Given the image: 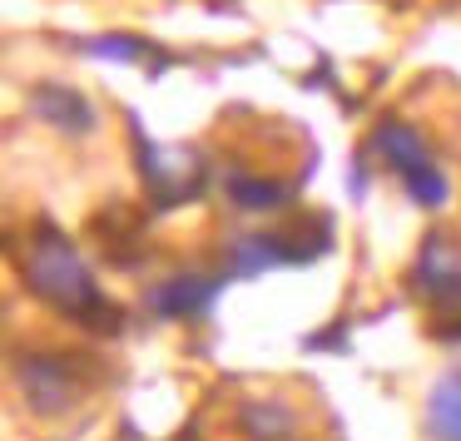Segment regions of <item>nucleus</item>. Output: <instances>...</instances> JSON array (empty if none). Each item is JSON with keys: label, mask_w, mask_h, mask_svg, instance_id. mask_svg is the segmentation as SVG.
<instances>
[{"label": "nucleus", "mask_w": 461, "mask_h": 441, "mask_svg": "<svg viewBox=\"0 0 461 441\" xmlns=\"http://www.w3.org/2000/svg\"><path fill=\"white\" fill-rule=\"evenodd\" d=\"M21 273H25V288H31L35 298H45L50 308L70 312V318H90V328H100L95 318H114V308L100 302L95 273L85 268L75 243L60 238V233H50V229L35 233L25 258H21Z\"/></svg>", "instance_id": "obj_1"}, {"label": "nucleus", "mask_w": 461, "mask_h": 441, "mask_svg": "<svg viewBox=\"0 0 461 441\" xmlns=\"http://www.w3.org/2000/svg\"><path fill=\"white\" fill-rule=\"evenodd\" d=\"M140 174H144V184H149L154 203H159V209H174V203L199 194L203 164L194 159L189 149H159V144L140 140Z\"/></svg>", "instance_id": "obj_2"}, {"label": "nucleus", "mask_w": 461, "mask_h": 441, "mask_svg": "<svg viewBox=\"0 0 461 441\" xmlns=\"http://www.w3.org/2000/svg\"><path fill=\"white\" fill-rule=\"evenodd\" d=\"M15 382H21V392H25L35 417H60V411L80 397V382H75V372L65 357H21Z\"/></svg>", "instance_id": "obj_3"}, {"label": "nucleus", "mask_w": 461, "mask_h": 441, "mask_svg": "<svg viewBox=\"0 0 461 441\" xmlns=\"http://www.w3.org/2000/svg\"><path fill=\"white\" fill-rule=\"evenodd\" d=\"M25 104H31V114H35L41 124H50V130L70 134V140H85V134L95 130V104L85 100L75 85L41 80L31 94H25Z\"/></svg>", "instance_id": "obj_4"}, {"label": "nucleus", "mask_w": 461, "mask_h": 441, "mask_svg": "<svg viewBox=\"0 0 461 441\" xmlns=\"http://www.w3.org/2000/svg\"><path fill=\"white\" fill-rule=\"evenodd\" d=\"M417 288L431 302L461 298V243H451L447 233H427L417 253Z\"/></svg>", "instance_id": "obj_5"}, {"label": "nucleus", "mask_w": 461, "mask_h": 441, "mask_svg": "<svg viewBox=\"0 0 461 441\" xmlns=\"http://www.w3.org/2000/svg\"><path fill=\"white\" fill-rule=\"evenodd\" d=\"M243 441H298V411L278 397H249L233 411Z\"/></svg>", "instance_id": "obj_6"}, {"label": "nucleus", "mask_w": 461, "mask_h": 441, "mask_svg": "<svg viewBox=\"0 0 461 441\" xmlns=\"http://www.w3.org/2000/svg\"><path fill=\"white\" fill-rule=\"evenodd\" d=\"M219 283H223V278H199V273H179V278H164V283H154L149 308L159 312V318H194V312H203V308L213 302Z\"/></svg>", "instance_id": "obj_7"}, {"label": "nucleus", "mask_w": 461, "mask_h": 441, "mask_svg": "<svg viewBox=\"0 0 461 441\" xmlns=\"http://www.w3.org/2000/svg\"><path fill=\"white\" fill-rule=\"evenodd\" d=\"M293 258H308V253L288 248L278 233H253V238H233L229 243V268L223 273H233V278H253V273L278 268V263H293Z\"/></svg>", "instance_id": "obj_8"}, {"label": "nucleus", "mask_w": 461, "mask_h": 441, "mask_svg": "<svg viewBox=\"0 0 461 441\" xmlns=\"http://www.w3.org/2000/svg\"><path fill=\"white\" fill-rule=\"evenodd\" d=\"M427 436L461 441V367L437 377V387L427 392Z\"/></svg>", "instance_id": "obj_9"}, {"label": "nucleus", "mask_w": 461, "mask_h": 441, "mask_svg": "<svg viewBox=\"0 0 461 441\" xmlns=\"http://www.w3.org/2000/svg\"><path fill=\"white\" fill-rule=\"evenodd\" d=\"M372 144H377V154H382V159H387L397 174H411V169H421V164H431V159H427V144H421V134L411 130V124H402V120L377 124Z\"/></svg>", "instance_id": "obj_10"}, {"label": "nucleus", "mask_w": 461, "mask_h": 441, "mask_svg": "<svg viewBox=\"0 0 461 441\" xmlns=\"http://www.w3.org/2000/svg\"><path fill=\"white\" fill-rule=\"evenodd\" d=\"M229 199L243 213H273L288 203V184L278 179H253V174H229Z\"/></svg>", "instance_id": "obj_11"}, {"label": "nucleus", "mask_w": 461, "mask_h": 441, "mask_svg": "<svg viewBox=\"0 0 461 441\" xmlns=\"http://www.w3.org/2000/svg\"><path fill=\"white\" fill-rule=\"evenodd\" d=\"M402 184H407L411 203H421V209H441L447 203V179L437 174V164H421V169L402 174Z\"/></svg>", "instance_id": "obj_12"}, {"label": "nucleus", "mask_w": 461, "mask_h": 441, "mask_svg": "<svg viewBox=\"0 0 461 441\" xmlns=\"http://www.w3.org/2000/svg\"><path fill=\"white\" fill-rule=\"evenodd\" d=\"M85 50H90V55H104V60H124V65H134V60H144V55H149V45L134 40V35H100V40H90Z\"/></svg>", "instance_id": "obj_13"}]
</instances>
